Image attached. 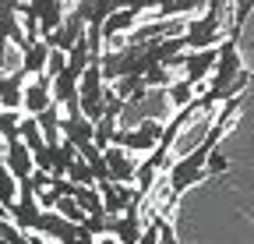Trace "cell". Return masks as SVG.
I'll return each mask as SVG.
<instances>
[{"label": "cell", "mask_w": 254, "mask_h": 244, "mask_svg": "<svg viewBox=\"0 0 254 244\" xmlns=\"http://www.w3.org/2000/svg\"><path fill=\"white\" fill-rule=\"evenodd\" d=\"M226 14H230V7L212 4L201 18L187 21V32H184L187 50H190V53H201V50H215V46L226 43V36H222V18H226Z\"/></svg>", "instance_id": "cell-1"}, {"label": "cell", "mask_w": 254, "mask_h": 244, "mask_svg": "<svg viewBox=\"0 0 254 244\" xmlns=\"http://www.w3.org/2000/svg\"><path fill=\"white\" fill-rule=\"evenodd\" d=\"M163 131H166V124H159V120L148 117V120H141V124H134V128H120L113 145L127 149V152H145V156H152V152L159 149V142H163Z\"/></svg>", "instance_id": "cell-2"}, {"label": "cell", "mask_w": 254, "mask_h": 244, "mask_svg": "<svg viewBox=\"0 0 254 244\" xmlns=\"http://www.w3.org/2000/svg\"><path fill=\"white\" fill-rule=\"evenodd\" d=\"M219 57H222V50L215 46V50H201V53H187V60H184V78L190 85H198L201 96H205V85L201 81H212V75L219 68Z\"/></svg>", "instance_id": "cell-3"}, {"label": "cell", "mask_w": 254, "mask_h": 244, "mask_svg": "<svg viewBox=\"0 0 254 244\" xmlns=\"http://www.w3.org/2000/svg\"><path fill=\"white\" fill-rule=\"evenodd\" d=\"M50 106H57L53 103V78H46V75L32 78L28 88H25V113L28 117H43Z\"/></svg>", "instance_id": "cell-4"}, {"label": "cell", "mask_w": 254, "mask_h": 244, "mask_svg": "<svg viewBox=\"0 0 254 244\" xmlns=\"http://www.w3.org/2000/svg\"><path fill=\"white\" fill-rule=\"evenodd\" d=\"M106 163H110V180L113 184H127L134 188L138 184V163L131 160V152L127 149H106Z\"/></svg>", "instance_id": "cell-5"}, {"label": "cell", "mask_w": 254, "mask_h": 244, "mask_svg": "<svg viewBox=\"0 0 254 244\" xmlns=\"http://www.w3.org/2000/svg\"><path fill=\"white\" fill-rule=\"evenodd\" d=\"M4 170L14 173L18 180H28L36 173V156L25 142H14V145H4Z\"/></svg>", "instance_id": "cell-6"}, {"label": "cell", "mask_w": 254, "mask_h": 244, "mask_svg": "<svg viewBox=\"0 0 254 244\" xmlns=\"http://www.w3.org/2000/svg\"><path fill=\"white\" fill-rule=\"evenodd\" d=\"M99 195H103V202H106V212H110V216H124V212L131 209V202L138 198V188L103 180V184H99Z\"/></svg>", "instance_id": "cell-7"}, {"label": "cell", "mask_w": 254, "mask_h": 244, "mask_svg": "<svg viewBox=\"0 0 254 244\" xmlns=\"http://www.w3.org/2000/svg\"><path fill=\"white\" fill-rule=\"evenodd\" d=\"M25 81H28V75H25L21 68L0 78V106H4V110H18V106H25V88H28Z\"/></svg>", "instance_id": "cell-8"}, {"label": "cell", "mask_w": 254, "mask_h": 244, "mask_svg": "<svg viewBox=\"0 0 254 244\" xmlns=\"http://www.w3.org/2000/svg\"><path fill=\"white\" fill-rule=\"evenodd\" d=\"M32 11H36V18H39V25H43V39L53 36L57 28L67 21V14H64V4H60V0H32Z\"/></svg>", "instance_id": "cell-9"}, {"label": "cell", "mask_w": 254, "mask_h": 244, "mask_svg": "<svg viewBox=\"0 0 254 244\" xmlns=\"http://www.w3.org/2000/svg\"><path fill=\"white\" fill-rule=\"evenodd\" d=\"M64 138L67 142H74L78 149H85V145H92L95 142V124L88 117H64Z\"/></svg>", "instance_id": "cell-10"}, {"label": "cell", "mask_w": 254, "mask_h": 244, "mask_svg": "<svg viewBox=\"0 0 254 244\" xmlns=\"http://www.w3.org/2000/svg\"><path fill=\"white\" fill-rule=\"evenodd\" d=\"M50 43L46 39H39L36 46H32L25 57H21V71L28 75V78H39V75H46V68H50Z\"/></svg>", "instance_id": "cell-11"}, {"label": "cell", "mask_w": 254, "mask_h": 244, "mask_svg": "<svg viewBox=\"0 0 254 244\" xmlns=\"http://www.w3.org/2000/svg\"><path fill=\"white\" fill-rule=\"evenodd\" d=\"M21 113L18 110H4L0 113V135H4V145H14V142H21Z\"/></svg>", "instance_id": "cell-12"}, {"label": "cell", "mask_w": 254, "mask_h": 244, "mask_svg": "<svg viewBox=\"0 0 254 244\" xmlns=\"http://www.w3.org/2000/svg\"><path fill=\"white\" fill-rule=\"evenodd\" d=\"M21 142L32 149V156H36L39 149H46V135H43V128H39L36 117H25L21 120Z\"/></svg>", "instance_id": "cell-13"}, {"label": "cell", "mask_w": 254, "mask_h": 244, "mask_svg": "<svg viewBox=\"0 0 254 244\" xmlns=\"http://www.w3.org/2000/svg\"><path fill=\"white\" fill-rule=\"evenodd\" d=\"M201 92H198V85H190L187 78L184 81H177L173 88H170V106H177V110H187L190 103H194Z\"/></svg>", "instance_id": "cell-14"}, {"label": "cell", "mask_w": 254, "mask_h": 244, "mask_svg": "<svg viewBox=\"0 0 254 244\" xmlns=\"http://www.w3.org/2000/svg\"><path fill=\"white\" fill-rule=\"evenodd\" d=\"M148 85H166V88H173L177 81L170 78V68H155V71L145 75V88H148Z\"/></svg>", "instance_id": "cell-15"}, {"label": "cell", "mask_w": 254, "mask_h": 244, "mask_svg": "<svg viewBox=\"0 0 254 244\" xmlns=\"http://www.w3.org/2000/svg\"><path fill=\"white\" fill-rule=\"evenodd\" d=\"M226 166H230V160H226V152H222V149H215L212 156H208V173H222Z\"/></svg>", "instance_id": "cell-16"}, {"label": "cell", "mask_w": 254, "mask_h": 244, "mask_svg": "<svg viewBox=\"0 0 254 244\" xmlns=\"http://www.w3.org/2000/svg\"><path fill=\"white\" fill-rule=\"evenodd\" d=\"M159 244H177V237H173V227L163 220V230H159Z\"/></svg>", "instance_id": "cell-17"}, {"label": "cell", "mask_w": 254, "mask_h": 244, "mask_svg": "<svg viewBox=\"0 0 254 244\" xmlns=\"http://www.w3.org/2000/svg\"><path fill=\"white\" fill-rule=\"evenodd\" d=\"M99 244H120L117 237H99Z\"/></svg>", "instance_id": "cell-18"}]
</instances>
